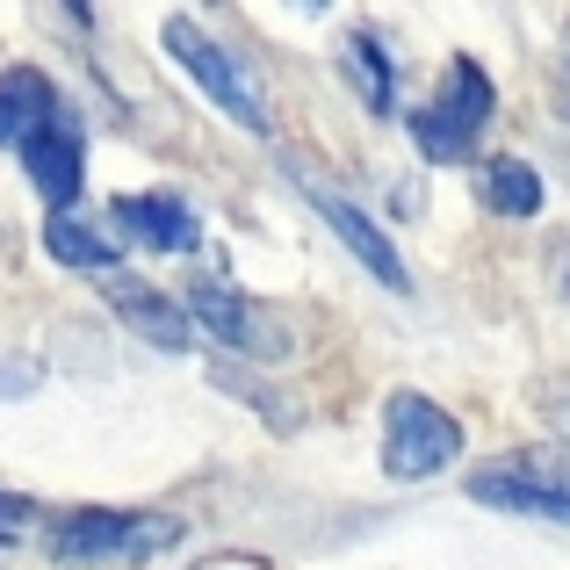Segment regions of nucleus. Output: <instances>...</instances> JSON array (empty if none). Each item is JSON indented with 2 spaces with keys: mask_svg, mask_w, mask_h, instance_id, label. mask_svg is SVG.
Returning <instances> with one entry per match:
<instances>
[{
  "mask_svg": "<svg viewBox=\"0 0 570 570\" xmlns=\"http://www.w3.org/2000/svg\"><path fill=\"white\" fill-rule=\"evenodd\" d=\"M296 181H304V195H311V209H318V217L333 224V238H340V246H347L354 261L368 267V275L383 282V289H412V275H404V261H397V246H390V232H383L376 217H368L362 203H354V195L325 188L318 174H296Z\"/></svg>",
  "mask_w": 570,
  "mask_h": 570,
  "instance_id": "0eeeda50",
  "label": "nucleus"
},
{
  "mask_svg": "<svg viewBox=\"0 0 570 570\" xmlns=\"http://www.w3.org/2000/svg\"><path fill=\"white\" fill-rule=\"evenodd\" d=\"M109 224L145 253H195L203 246V224H195V209L181 195H116Z\"/></svg>",
  "mask_w": 570,
  "mask_h": 570,
  "instance_id": "1a4fd4ad",
  "label": "nucleus"
},
{
  "mask_svg": "<svg viewBox=\"0 0 570 570\" xmlns=\"http://www.w3.org/2000/svg\"><path fill=\"white\" fill-rule=\"evenodd\" d=\"M188 325H203L209 340H224V347H238L246 362H282L289 354V325L275 318L267 304H253V296H238L232 282L217 275H195L188 282Z\"/></svg>",
  "mask_w": 570,
  "mask_h": 570,
  "instance_id": "39448f33",
  "label": "nucleus"
},
{
  "mask_svg": "<svg viewBox=\"0 0 570 570\" xmlns=\"http://www.w3.org/2000/svg\"><path fill=\"white\" fill-rule=\"evenodd\" d=\"M484 203L499 209V217H534L542 209V174L528 167V159H484Z\"/></svg>",
  "mask_w": 570,
  "mask_h": 570,
  "instance_id": "ddd939ff",
  "label": "nucleus"
},
{
  "mask_svg": "<svg viewBox=\"0 0 570 570\" xmlns=\"http://www.w3.org/2000/svg\"><path fill=\"white\" fill-rule=\"evenodd\" d=\"M43 253H51V261H66V267H80V275H95V282H109L116 267H124V261H116V238H101L80 209L43 217Z\"/></svg>",
  "mask_w": 570,
  "mask_h": 570,
  "instance_id": "9b49d317",
  "label": "nucleus"
},
{
  "mask_svg": "<svg viewBox=\"0 0 570 570\" xmlns=\"http://www.w3.org/2000/svg\"><path fill=\"white\" fill-rule=\"evenodd\" d=\"M174 542H181L174 513H116V505H87V513H66L51 528L58 563H145L167 557Z\"/></svg>",
  "mask_w": 570,
  "mask_h": 570,
  "instance_id": "7ed1b4c3",
  "label": "nucleus"
},
{
  "mask_svg": "<svg viewBox=\"0 0 570 570\" xmlns=\"http://www.w3.org/2000/svg\"><path fill=\"white\" fill-rule=\"evenodd\" d=\"M563 289H570V253H563Z\"/></svg>",
  "mask_w": 570,
  "mask_h": 570,
  "instance_id": "dca6fc26",
  "label": "nucleus"
},
{
  "mask_svg": "<svg viewBox=\"0 0 570 570\" xmlns=\"http://www.w3.org/2000/svg\"><path fill=\"white\" fill-rule=\"evenodd\" d=\"M470 499L491 505V513H528V520L570 528V484L542 476L534 462H484V470H470Z\"/></svg>",
  "mask_w": 570,
  "mask_h": 570,
  "instance_id": "6e6552de",
  "label": "nucleus"
},
{
  "mask_svg": "<svg viewBox=\"0 0 570 570\" xmlns=\"http://www.w3.org/2000/svg\"><path fill=\"white\" fill-rule=\"evenodd\" d=\"M549 419H557V433L570 441V390H563V397H549Z\"/></svg>",
  "mask_w": 570,
  "mask_h": 570,
  "instance_id": "2eb2a0df",
  "label": "nucleus"
},
{
  "mask_svg": "<svg viewBox=\"0 0 570 570\" xmlns=\"http://www.w3.org/2000/svg\"><path fill=\"white\" fill-rule=\"evenodd\" d=\"M101 296H109L116 318H124L138 340H153V347H188V340H195L188 311L174 304L167 289H153V282H138V275H109V282H101Z\"/></svg>",
  "mask_w": 570,
  "mask_h": 570,
  "instance_id": "9d476101",
  "label": "nucleus"
},
{
  "mask_svg": "<svg viewBox=\"0 0 570 570\" xmlns=\"http://www.w3.org/2000/svg\"><path fill=\"white\" fill-rule=\"evenodd\" d=\"M167 58L195 80V95H209V109H224L238 130H253V138H267V130H275V116H267V95H261V80H253V66L232 51V43L209 37L203 22L174 14V22H167Z\"/></svg>",
  "mask_w": 570,
  "mask_h": 570,
  "instance_id": "f03ea898",
  "label": "nucleus"
},
{
  "mask_svg": "<svg viewBox=\"0 0 570 570\" xmlns=\"http://www.w3.org/2000/svg\"><path fill=\"white\" fill-rule=\"evenodd\" d=\"M455 455H462L455 412H441V404L419 397V390H397V397L383 404V470L397 476V484H426V476H441Z\"/></svg>",
  "mask_w": 570,
  "mask_h": 570,
  "instance_id": "20e7f679",
  "label": "nucleus"
},
{
  "mask_svg": "<svg viewBox=\"0 0 570 570\" xmlns=\"http://www.w3.org/2000/svg\"><path fill=\"white\" fill-rule=\"evenodd\" d=\"M22 528H29V499H14V491H0V542H14Z\"/></svg>",
  "mask_w": 570,
  "mask_h": 570,
  "instance_id": "4468645a",
  "label": "nucleus"
},
{
  "mask_svg": "<svg viewBox=\"0 0 570 570\" xmlns=\"http://www.w3.org/2000/svg\"><path fill=\"white\" fill-rule=\"evenodd\" d=\"M347 72H354V87H362V101L376 116L397 109V72H390V51H383L376 29H354L347 37Z\"/></svg>",
  "mask_w": 570,
  "mask_h": 570,
  "instance_id": "f8f14e48",
  "label": "nucleus"
},
{
  "mask_svg": "<svg viewBox=\"0 0 570 570\" xmlns=\"http://www.w3.org/2000/svg\"><path fill=\"white\" fill-rule=\"evenodd\" d=\"M491 124V72L476 66V58H455L448 66V87H441V101H426V109L412 116V138H419V153L426 159H470V145H476V130Z\"/></svg>",
  "mask_w": 570,
  "mask_h": 570,
  "instance_id": "423d86ee",
  "label": "nucleus"
},
{
  "mask_svg": "<svg viewBox=\"0 0 570 570\" xmlns=\"http://www.w3.org/2000/svg\"><path fill=\"white\" fill-rule=\"evenodd\" d=\"M0 145L22 159V174L37 181V195L51 203V217H66L80 203L87 181V138L80 116L66 109L51 72L37 66H0Z\"/></svg>",
  "mask_w": 570,
  "mask_h": 570,
  "instance_id": "f257e3e1",
  "label": "nucleus"
}]
</instances>
